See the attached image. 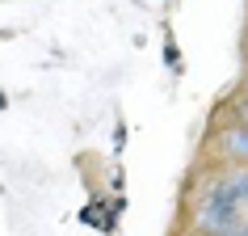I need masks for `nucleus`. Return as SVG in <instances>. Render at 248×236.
I'll list each match as a JSON object with an SVG mask.
<instances>
[{
    "instance_id": "1",
    "label": "nucleus",
    "mask_w": 248,
    "mask_h": 236,
    "mask_svg": "<svg viewBox=\"0 0 248 236\" xmlns=\"http://www.w3.org/2000/svg\"><path fill=\"white\" fill-rule=\"evenodd\" d=\"M206 160L210 165H248V127L227 122L210 127L206 135Z\"/></svg>"
},
{
    "instance_id": "2",
    "label": "nucleus",
    "mask_w": 248,
    "mask_h": 236,
    "mask_svg": "<svg viewBox=\"0 0 248 236\" xmlns=\"http://www.w3.org/2000/svg\"><path fill=\"white\" fill-rule=\"evenodd\" d=\"M105 202H109V190H93V198L80 207L76 219L84 223V228H93V232H101L105 228Z\"/></svg>"
},
{
    "instance_id": "3",
    "label": "nucleus",
    "mask_w": 248,
    "mask_h": 236,
    "mask_svg": "<svg viewBox=\"0 0 248 236\" xmlns=\"http://www.w3.org/2000/svg\"><path fill=\"white\" fill-rule=\"evenodd\" d=\"M164 67H169L172 76H181L185 64H181V47H177V38H172V30H164Z\"/></svg>"
},
{
    "instance_id": "4",
    "label": "nucleus",
    "mask_w": 248,
    "mask_h": 236,
    "mask_svg": "<svg viewBox=\"0 0 248 236\" xmlns=\"http://www.w3.org/2000/svg\"><path fill=\"white\" fill-rule=\"evenodd\" d=\"M126 139H131V131H126V122H118L114 127V152H109V156H122V152H126Z\"/></svg>"
},
{
    "instance_id": "5",
    "label": "nucleus",
    "mask_w": 248,
    "mask_h": 236,
    "mask_svg": "<svg viewBox=\"0 0 248 236\" xmlns=\"http://www.w3.org/2000/svg\"><path fill=\"white\" fill-rule=\"evenodd\" d=\"M105 190H109V194H122V190H126V177H122V169H109V182H105Z\"/></svg>"
},
{
    "instance_id": "6",
    "label": "nucleus",
    "mask_w": 248,
    "mask_h": 236,
    "mask_svg": "<svg viewBox=\"0 0 248 236\" xmlns=\"http://www.w3.org/2000/svg\"><path fill=\"white\" fill-rule=\"evenodd\" d=\"M0 110H9V97H4V93H0Z\"/></svg>"
},
{
    "instance_id": "7",
    "label": "nucleus",
    "mask_w": 248,
    "mask_h": 236,
    "mask_svg": "<svg viewBox=\"0 0 248 236\" xmlns=\"http://www.w3.org/2000/svg\"><path fill=\"white\" fill-rule=\"evenodd\" d=\"M177 236H189V232H177Z\"/></svg>"
},
{
    "instance_id": "8",
    "label": "nucleus",
    "mask_w": 248,
    "mask_h": 236,
    "mask_svg": "<svg viewBox=\"0 0 248 236\" xmlns=\"http://www.w3.org/2000/svg\"><path fill=\"white\" fill-rule=\"evenodd\" d=\"M244 59H248V51H244Z\"/></svg>"
}]
</instances>
